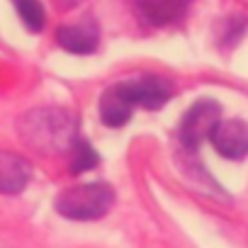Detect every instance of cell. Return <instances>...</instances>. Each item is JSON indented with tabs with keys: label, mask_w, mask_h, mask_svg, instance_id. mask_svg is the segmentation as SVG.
I'll return each instance as SVG.
<instances>
[{
	"label": "cell",
	"mask_w": 248,
	"mask_h": 248,
	"mask_svg": "<svg viewBox=\"0 0 248 248\" xmlns=\"http://www.w3.org/2000/svg\"><path fill=\"white\" fill-rule=\"evenodd\" d=\"M22 132L25 139L44 151H61V149H71L76 137V124L68 117V112L61 109H39V112H30L22 122Z\"/></svg>",
	"instance_id": "obj_1"
},
{
	"label": "cell",
	"mask_w": 248,
	"mask_h": 248,
	"mask_svg": "<svg viewBox=\"0 0 248 248\" xmlns=\"http://www.w3.org/2000/svg\"><path fill=\"white\" fill-rule=\"evenodd\" d=\"M114 202V192L105 183H85L71 190H63L56 197V212L66 219L90 221L107 214Z\"/></svg>",
	"instance_id": "obj_2"
},
{
	"label": "cell",
	"mask_w": 248,
	"mask_h": 248,
	"mask_svg": "<svg viewBox=\"0 0 248 248\" xmlns=\"http://www.w3.org/2000/svg\"><path fill=\"white\" fill-rule=\"evenodd\" d=\"M221 122V107L214 100H197L183 117L180 124V139L187 149H200L212 132L217 129V124Z\"/></svg>",
	"instance_id": "obj_3"
},
{
	"label": "cell",
	"mask_w": 248,
	"mask_h": 248,
	"mask_svg": "<svg viewBox=\"0 0 248 248\" xmlns=\"http://www.w3.org/2000/svg\"><path fill=\"white\" fill-rule=\"evenodd\" d=\"M134 107H137V102L132 97L129 83L127 80L114 83L100 97V119L107 127H124L132 119Z\"/></svg>",
	"instance_id": "obj_4"
},
{
	"label": "cell",
	"mask_w": 248,
	"mask_h": 248,
	"mask_svg": "<svg viewBox=\"0 0 248 248\" xmlns=\"http://www.w3.org/2000/svg\"><path fill=\"white\" fill-rule=\"evenodd\" d=\"M219 156L241 161L248 154V124L243 119H221L209 137Z\"/></svg>",
	"instance_id": "obj_5"
},
{
	"label": "cell",
	"mask_w": 248,
	"mask_h": 248,
	"mask_svg": "<svg viewBox=\"0 0 248 248\" xmlns=\"http://www.w3.org/2000/svg\"><path fill=\"white\" fill-rule=\"evenodd\" d=\"M127 83H129L134 102L141 105V107H149V109H158L173 97V83L166 80L163 76L146 73V76L127 80Z\"/></svg>",
	"instance_id": "obj_6"
},
{
	"label": "cell",
	"mask_w": 248,
	"mask_h": 248,
	"mask_svg": "<svg viewBox=\"0 0 248 248\" xmlns=\"http://www.w3.org/2000/svg\"><path fill=\"white\" fill-rule=\"evenodd\" d=\"M30 163L15 154L0 151V192L3 195H17L30 183Z\"/></svg>",
	"instance_id": "obj_7"
},
{
	"label": "cell",
	"mask_w": 248,
	"mask_h": 248,
	"mask_svg": "<svg viewBox=\"0 0 248 248\" xmlns=\"http://www.w3.org/2000/svg\"><path fill=\"white\" fill-rule=\"evenodd\" d=\"M192 0H137V8L149 25L163 27L185 15Z\"/></svg>",
	"instance_id": "obj_8"
},
{
	"label": "cell",
	"mask_w": 248,
	"mask_h": 248,
	"mask_svg": "<svg viewBox=\"0 0 248 248\" xmlns=\"http://www.w3.org/2000/svg\"><path fill=\"white\" fill-rule=\"evenodd\" d=\"M56 42L71 54H90L97 49V30L95 25H66L56 32Z\"/></svg>",
	"instance_id": "obj_9"
},
{
	"label": "cell",
	"mask_w": 248,
	"mask_h": 248,
	"mask_svg": "<svg viewBox=\"0 0 248 248\" xmlns=\"http://www.w3.org/2000/svg\"><path fill=\"white\" fill-rule=\"evenodd\" d=\"M13 5L20 15V20L25 22L27 30L32 32H42L44 22H46V15H44V8L39 0H13Z\"/></svg>",
	"instance_id": "obj_10"
},
{
	"label": "cell",
	"mask_w": 248,
	"mask_h": 248,
	"mask_svg": "<svg viewBox=\"0 0 248 248\" xmlns=\"http://www.w3.org/2000/svg\"><path fill=\"white\" fill-rule=\"evenodd\" d=\"M97 151L85 141V139H76L71 146V170L73 173H83L97 166Z\"/></svg>",
	"instance_id": "obj_11"
},
{
	"label": "cell",
	"mask_w": 248,
	"mask_h": 248,
	"mask_svg": "<svg viewBox=\"0 0 248 248\" xmlns=\"http://www.w3.org/2000/svg\"><path fill=\"white\" fill-rule=\"evenodd\" d=\"M56 3L66 10V8H71V5H76V3H80V0H56Z\"/></svg>",
	"instance_id": "obj_12"
}]
</instances>
